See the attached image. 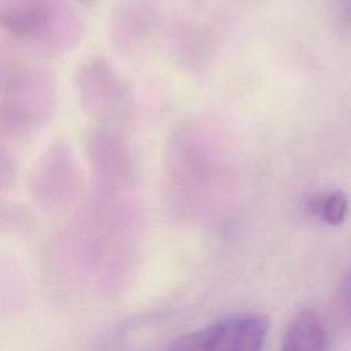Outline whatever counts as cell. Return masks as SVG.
<instances>
[{
  "label": "cell",
  "instance_id": "5b68a950",
  "mask_svg": "<svg viewBox=\"0 0 351 351\" xmlns=\"http://www.w3.org/2000/svg\"><path fill=\"white\" fill-rule=\"evenodd\" d=\"M340 306L344 314L351 319V267L346 273L340 288Z\"/></svg>",
  "mask_w": 351,
  "mask_h": 351
},
{
  "label": "cell",
  "instance_id": "7a4b0ae2",
  "mask_svg": "<svg viewBox=\"0 0 351 351\" xmlns=\"http://www.w3.org/2000/svg\"><path fill=\"white\" fill-rule=\"evenodd\" d=\"M326 335L318 315L311 310L300 311L287 328L281 348L284 351L322 350Z\"/></svg>",
  "mask_w": 351,
  "mask_h": 351
},
{
  "label": "cell",
  "instance_id": "277c9868",
  "mask_svg": "<svg viewBox=\"0 0 351 351\" xmlns=\"http://www.w3.org/2000/svg\"><path fill=\"white\" fill-rule=\"evenodd\" d=\"M311 208L319 215L324 222L332 226H337L344 221L347 215L348 200L344 192L333 191L311 202Z\"/></svg>",
  "mask_w": 351,
  "mask_h": 351
},
{
  "label": "cell",
  "instance_id": "6da1fadb",
  "mask_svg": "<svg viewBox=\"0 0 351 351\" xmlns=\"http://www.w3.org/2000/svg\"><path fill=\"white\" fill-rule=\"evenodd\" d=\"M269 330L262 314H240L184 335L166 346L173 351H258Z\"/></svg>",
  "mask_w": 351,
  "mask_h": 351
},
{
  "label": "cell",
  "instance_id": "3957f363",
  "mask_svg": "<svg viewBox=\"0 0 351 351\" xmlns=\"http://www.w3.org/2000/svg\"><path fill=\"white\" fill-rule=\"evenodd\" d=\"M47 18L48 5L43 0H16L3 12L4 25L18 36L33 34Z\"/></svg>",
  "mask_w": 351,
  "mask_h": 351
}]
</instances>
